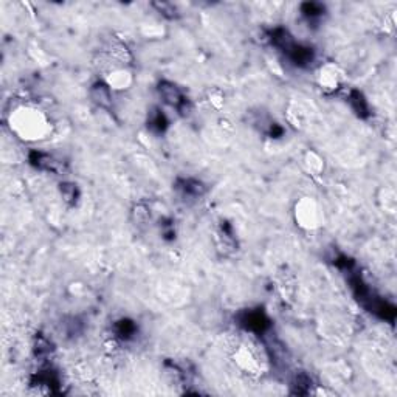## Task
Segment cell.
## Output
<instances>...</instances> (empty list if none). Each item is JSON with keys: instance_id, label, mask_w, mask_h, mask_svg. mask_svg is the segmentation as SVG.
<instances>
[{"instance_id": "cell-1", "label": "cell", "mask_w": 397, "mask_h": 397, "mask_svg": "<svg viewBox=\"0 0 397 397\" xmlns=\"http://www.w3.org/2000/svg\"><path fill=\"white\" fill-rule=\"evenodd\" d=\"M158 92H160L162 98L166 104L176 107L177 110L183 112L185 107H186V98L176 84L163 81V83H160V86H158Z\"/></svg>"}, {"instance_id": "cell-2", "label": "cell", "mask_w": 397, "mask_h": 397, "mask_svg": "<svg viewBox=\"0 0 397 397\" xmlns=\"http://www.w3.org/2000/svg\"><path fill=\"white\" fill-rule=\"evenodd\" d=\"M241 324L251 332L256 333H262L270 327V321L265 316L264 312L261 310H248L245 313H242L241 316Z\"/></svg>"}, {"instance_id": "cell-3", "label": "cell", "mask_w": 397, "mask_h": 397, "mask_svg": "<svg viewBox=\"0 0 397 397\" xmlns=\"http://www.w3.org/2000/svg\"><path fill=\"white\" fill-rule=\"evenodd\" d=\"M285 53H287V56L295 62L296 66H307L313 59L312 49L304 47V45H298V44H293Z\"/></svg>"}, {"instance_id": "cell-4", "label": "cell", "mask_w": 397, "mask_h": 397, "mask_svg": "<svg viewBox=\"0 0 397 397\" xmlns=\"http://www.w3.org/2000/svg\"><path fill=\"white\" fill-rule=\"evenodd\" d=\"M90 97L93 103H97L100 107H110V104H112V93H110L109 86L103 83H97L92 87Z\"/></svg>"}, {"instance_id": "cell-5", "label": "cell", "mask_w": 397, "mask_h": 397, "mask_svg": "<svg viewBox=\"0 0 397 397\" xmlns=\"http://www.w3.org/2000/svg\"><path fill=\"white\" fill-rule=\"evenodd\" d=\"M349 103H351L352 109L360 115V117H366L368 115V104L366 100L363 98V95L357 90H352L349 95Z\"/></svg>"}, {"instance_id": "cell-6", "label": "cell", "mask_w": 397, "mask_h": 397, "mask_svg": "<svg viewBox=\"0 0 397 397\" xmlns=\"http://www.w3.org/2000/svg\"><path fill=\"white\" fill-rule=\"evenodd\" d=\"M185 196H191V197H200L205 193V186L197 182V180H182V186H179Z\"/></svg>"}, {"instance_id": "cell-7", "label": "cell", "mask_w": 397, "mask_h": 397, "mask_svg": "<svg viewBox=\"0 0 397 397\" xmlns=\"http://www.w3.org/2000/svg\"><path fill=\"white\" fill-rule=\"evenodd\" d=\"M31 163L39 169H47V171H53L55 169V162L50 155L42 154V152H33L31 154Z\"/></svg>"}, {"instance_id": "cell-8", "label": "cell", "mask_w": 397, "mask_h": 397, "mask_svg": "<svg viewBox=\"0 0 397 397\" xmlns=\"http://www.w3.org/2000/svg\"><path fill=\"white\" fill-rule=\"evenodd\" d=\"M166 118L165 115L160 112V110H154V112L149 115V126H151V129L157 131V132H163L165 128H166Z\"/></svg>"}, {"instance_id": "cell-9", "label": "cell", "mask_w": 397, "mask_h": 397, "mask_svg": "<svg viewBox=\"0 0 397 397\" xmlns=\"http://www.w3.org/2000/svg\"><path fill=\"white\" fill-rule=\"evenodd\" d=\"M118 337L121 338H131L134 333H135V324L132 321H128V320H123L117 324L115 327Z\"/></svg>"}, {"instance_id": "cell-10", "label": "cell", "mask_w": 397, "mask_h": 397, "mask_svg": "<svg viewBox=\"0 0 397 397\" xmlns=\"http://www.w3.org/2000/svg\"><path fill=\"white\" fill-rule=\"evenodd\" d=\"M301 11H303L307 18H318V16L324 13V5L316 4V2H307V4H303Z\"/></svg>"}, {"instance_id": "cell-11", "label": "cell", "mask_w": 397, "mask_h": 397, "mask_svg": "<svg viewBox=\"0 0 397 397\" xmlns=\"http://www.w3.org/2000/svg\"><path fill=\"white\" fill-rule=\"evenodd\" d=\"M61 194H62V199L69 203H75L76 199H78V189H76V185L73 183H62L61 185Z\"/></svg>"}, {"instance_id": "cell-12", "label": "cell", "mask_w": 397, "mask_h": 397, "mask_svg": "<svg viewBox=\"0 0 397 397\" xmlns=\"http://www.w3.org/2000/svg\"><path fill=\"white\" fill-rule=\"evenodd\" d=\"M154 7L160 11L163 16H168V18H176L177 16V10L172 4H166V2H162V4H154Z\"/></svg>"}, {"instance_id": "cell-13", "label": "cell", "mask_w": 397, "mask_h": 397, "mask_svg": "<svg viewBox=\"0 0 397 397\" xmlns=\"http://www.w3.org/2000/svg\"><path fill=\"white\" fill-rule=\"evenodd\" d=\"M36 352H38V355H47V354H49L50 352L49 341H47L45 338H42V337H39L38 344H36Z\"/></svg>"}, {"instance_id": "cell-14", "label": "cell", "mask_w": 397, "mask_h": 397, "mask_svg": "<svg viewBox=\"0 0 397 397\" xmlns=\"http://www.w3.org/2000/svg\"><path fill=\"white\" fill-rule=\"evenodd\" d=\"M148 211L146 208H143V206H137V210H135V219L137 222H146L148 220Z\"/></svg>"}]
</instances>
